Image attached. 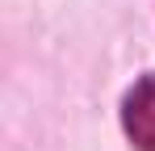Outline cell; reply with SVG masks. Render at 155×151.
Instances as JSON below:
<instances>
[{
  "instance_id": "6da1fadb",
  "label": "cell",
  "mask_w": 155,
  "mask_h": 151,
  "mask_svg": "<svg viewBox=\"0 0 155 151\" xmlns=\"http://www.w3.org/2000/svg\"><path fill=\"white\" fill-rule=\"evenodd\" d=\"M122 130L138 151H155V72L143 76L122 101Z\"/></svg>"
}]
</instances>
